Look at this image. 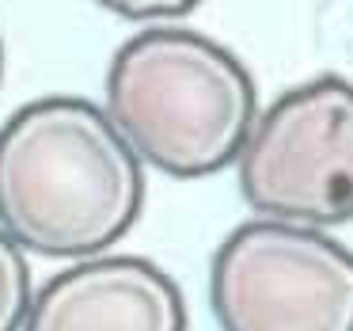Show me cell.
Segmentation results:
<instances>
[{
    "label": "cell",
    "instance_id": "cell-1",
    "mask_svg": "<svg viewBox=\"0 0 353 331\" xmlns=\"http://www.w3.org/2000/svg\"><path fill=\"white\" fill-rule=\"evenodd\" d=\"M145 164L107 111L46 95L0 126V229L50 259H92L137 225Z\"/></svg>",
    "mask_w": 353,
    "mask_h": 331
},
{
    "label": "cell",
    "instance_id": "cell-5",
    "mask_svg": "<svg viewBox=\"0 0 353 331\" xmlns=\"http://www.w3.org/2000/svg\"><path fill=\"white\" fill-rule=\"evenodd\" d=\"M23 331H186V301L141 255H92L34 293Z\"/></svg>",
    "mask_w": 353,
    "mask_h": 331
},
{
    "label": "cell",
    "instance_id": "cell-4",
    "mask_svg": "<svg viewBox=\"0 0 353 331\" xmlns=\"http://www.w3.org/2000/svg\"><path fill=\"white\" fill-rule=\"evenodd\" d=\"M221 331H353V252L323 229L247 221L209 267Z\"/></svg>",
    "mask_w": 353,
    "mask_h": 331
},
{
    "label": "cell",
    "instance_id": "cell-7",
    "mask_svg": "<svg viewBox=\"0 0 353 331\" xmlns=\"http://www.w3.org/2000/svg\"><path fill=\"white\" fill-rule=\"evenodd\" d=\"M107 12L137 23H156V19H183L198 8L201 0H99Z\"/></svg>",
    "mask_w": 353,
    "mask_h": 331
},
{
    "label": "cell",
    "instance_id": "cell-3",
    "mask_svg": "<svg viewBox=\"0 0 353 331\" xmlns=\"http://www.w3.org/2000/svg\"><path fill=\"white\" fill-rule=\"evenodd\" d=\"M236 168L243 202L266 221H353V84L319 77L259 111Z\"/></svg>",
    "mask_w": 353,
    "mask_h": 331
},
{
    "label": "cell",
    "instance_id": "cell-6",
    "mask_svg": "<svg viewBox=\"0 0 353 331\" xmlns=\"http://www.w3.org/2000/svg\"><path fill=\"white\" fill-rule=\"evenodd\" d=\"M31 301V263H27L23 247L0 229V331H23Z\"/></svg>",
    "mask_w": 353,
    "mask_h": 331
},
{
    "label": "cell",
    "instance_id": "cell-8",
    "mask_svg": "<svg viewBox=\"0 0 353 331\" xmlns=\"http://www.w3.org/2000/svg\"><path fill=\"white\" fill-rule=\"evenodd\" d=\"M0 80H4V39H0Z\"/></svg>",
    "mask_w": 353,
    "mask_h": 331
},
{
    "label": "cell",
    "instance_id": "cell-2",
    "mask_svg": "<svg viewBox=\"0 0 353 331\" xmlns=\"http://www.w3.org/2000/svg\"><path fill=\"white\" fill-rule=\"evenodd\" d=\"M103 111L141 164L205 179L239 160L259 92L221 42L186 27H148L110 57Z\"/></svg>",
    "mask_w": 353,
    "mask_h": 331
}]
</instances>
